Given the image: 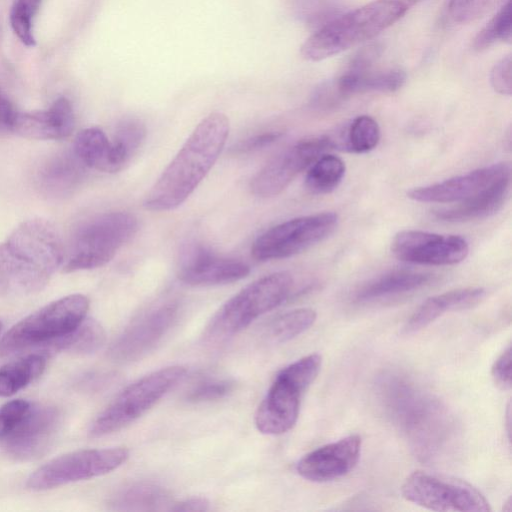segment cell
<instances>
[{"label":"cell","instance_id":"obj_19","mask_svg":"<svg viewBox=\"0 0 512 512\" xmlns=\"http://www.w3.org/2000/svg\"><path fill=\"white\" fill-rule=\"evenodd\" d=\"M508 175H511L509 164H492L465 175L455 176L442 182L411 189L407 192V197L422 203L460 202Z\"/></svg>","mask_w":512,"mask_h":512},{"label":"cell","instance_id":"obj_12","mask_svg":"<svg viewBox=\"0 0 512 512\" xmlns=\"http://www.w3.org/2000/svg\"><path fill=\"white\" fill-rule=\"evenodd\" d=\"M129 457L125 447L83 449L59 456L35 470L27 479V487L43 491L72 482L107 474Z\"/></svg>","mask_w":512,"mask_h":512},{"label":"cell","instance_id":"obj_33","mask_svg":"<svg viewBox=\"0 0 512 512\" xmlns=\"http://www.w3.org/2000/svg\"><path fill=\"white\" fill-rule=\"evenodd\" d=\"M380 140V127L368 115L354 118L348 126L344 148L352 153H366L373 150Z\"/></svg>","mask_w":512,"mask_h":512},{"label":"cell","instance_id":"obj_8","mask_svg":"<svg viewBox=\"0 0 512 512\" xmlns=\"http://www.w3.org/2000/svg\"><path fill=\"white\" fill-rule=\"evenodd\" d=\"M185 374L183 366L173 365L131 383L93 420L89 436L103 437L133 423L181 381Z\"/></svg>","mask_w":512,"mask_h":512},{"label":"cell","instance_id":"obj_15","mask_svg":"<svg viewBox=\"0 0 512 512\" xmlns=\"http://www.w3.org/2000/svg\"><path fill=\"white\" fill-rule=\"evenodd\" d=\"M391 250L404 262L444 266L463 261L469 253V244L459 235L403 230L394 236Z\"/></svg>","mask_w":512,"mask_h":512},{"label":"cell","instance_id":"obj_11","mask_svg":"<svg viewBox=\"0 0 512 512\" xmlns=\"http://www.w3.org/2000/svg\"><path fill=\"white\" fill-rule=\"evenodd\" d=\"M338 215L321 212L287 220L262 233L251 254L258 261L288 258L330 236L338 225Z\"/></svg>","mask_w":512,"mask_h":512},{"label":"cell","instance_id":"obj_9","mask_svg":"<svg viewBox=\"0 0 512 512\" xmlns=\"http://www.w3.org/2000/svg\"><path fill=\"white\" fill-rule=\"evenodd\" d=\"M88 309L89 300L82 294L55 300L12 326L0 341V353L9 355L31 346L51 343L80 325Z\"/></svg>","mask_w":512,"mask_h":512},{"label":"cell","instance_id":"obj_18","mask_svg":"<svg viewBox=\"0 0 512 512\" xmlns=\"http://www.w3.org/2000/svg\"><path fill=\"white\" fill-rule=\"evenodd\" d=\"M362 439L348 435L304 455L297 463V473L312 482H328L347 475L358 463Z\"/></svg>","mask_w":512,"mask_h":512},{"label":"cell","instance_id":"obj_36","mask_svg":"<svg viewBox=\"0 0 512 512\" xmlns=\"http://www.w3.org/2000/svg\"><path fill=\"white\" fill-rule=\"evenodd\" d=\"M41 2L42 0H16L10 11L11 27L21 42L28 47L36 45L33 19Z\"/></svg>","mask_w":512,"mask_h":512},{"label":"cell","instance_id":"obj_23","mask_svg":"<svg viewBox=\"0 0 512 512\" xmlns=\"http://www.w3.org/2000/svg\"><path fill=\"white\" fill-rule=\"evenodd\" d=\"M510 185L511 175L505 176L455 206L434 211L433 215L436 219L447 222H466L491 216L505 204Z\"/></svg>","mask_w":512,"mask_h":512},{"label":"cell","instance_id":"obj_28","mask_svg":"<svg viewBox=\"0 0 512 512\" xmlns=\"http://www.w3.org/2000/svg\"><path fill=\"white\" fill-rule=\"evenodd\" d=\"M46 358L31 354L0 368V397H8L37 379L45 370Z\"/></svg>","mask_w":512,"mask_h":512},{"label":"cell","instance_id":"obj_2","mask_svg":"<svg viewBox=\"0 0 512 512\" xmlns=\"http://www.w3.org/2000/svg\"><path fill=\"white\" fill-rule=\"evenodd\" d=\"M64 245L46 220L21 223L0 243V296H27L42 290L62 265Z\"/></svg>","mask_w":512,"mask_h":512},{"label":"cell","instance_id":"obj_16","mask_svg":"<svg viewBox=\"0 0 512 512\" xmlns=\"http://www.w3.org/2000/svg\"><path fill=\"white\" fill-rule=\"evenodd\" d=\"M61 425L60 411L51 405L31 404L24 418L0 441L10 457L28 461L44 455Z\"/></svg>","mask_w":512,"mask_h":512},{"label":"cell","instance_id":"obj_27","mask_svg":"<svg viewBox=\"0 0 512 512\" xmlns=\"http://www.w3.org/2000/svg\"><path fill=\"white\" fill-rule=\"evenodd\" d=\"M169 500L166 489L153 482H135L120 488L110 499L111 509L118 511H150Z\"/></svg>","mask_w":512,"mask_h":512},{"label":"cell","instance_id":"obj_10","mask_svg":"<svg viewBox=\"0 0 512 512\" xmlns=\"http://www.w3.org/2000/svg\"><path fill=\"white\" fill-rule=\"evenodd\" d=\"M402 497L441 512H490L486 497L472 484L444 474L416 470L401 485Z\"/></svg>","mask_w":512,"mask_h":512},{"label":"cell","instance_id":"obj_37","mask_svg":"<svg viewBox=\"0 0 512 512\" xmlns=\"http://www.w3.org/2000/svg\"><path fill=\"white\" fill-rule=\"evenodd\" d=\"M508 0H449L451 19L460 24L478 20Z\"/></svg>","mask_w":512,"mask_h":512},{"label":"cell","instance_id":"obj_14","mask_svg":"<svg viewBox=\"0 0 512 512\" xmlns=\"http://www.w3.org/2000/svg\"><path fill=\"white\" fill-rule=\"evenodd\" d=\"M178 312L179 304L174 300L148 308L115 340L110 357L117 362H132L145 356L171 329Z\"/></svg>","mask_w":512,"mask_h":512},{"label":"cell","instance_id":"obj_6","mask_svg":"<svg viewBox=\"0 0 512 512\" xmlns=\"http://www.w3.org/2000/svg\"><path fill=\"white\" fill-rule=\"evenodd\" d=\"M137 229L136 217L124 211L102 213L84 221L64 246L63 270L74 272L105 265Z\"/></svg>","mask_w":512,"mask_h":512},{"label":"cell","instance_id":"obj_41","mask_svg":"<svg viewBox=\"0 0 512 512\" xmlns=\"http://www.w3.org/2000/svg\"><path fill=\"white\" fill-rule=\"evenodd\" d=\"M511 359V345L508 344L491 368L493 381L502 390L511 388Z\"/></svg>","mask_w":512,"mask_h":512},{"label":"cell","instance_id":"obj_24","mask_svg":"<svg viewBox=\"0 0 512 512\" xmlns=\"http://www.w3.org/2000/svg\"><path fill=\"white\" fill-rule=\"evenodd\" d=\"M86 168L73 151L62 153L40 168L37 181L44 193L54 197L65 196L80 184Z\"/></svg>","mask_w":512,"mask_h":512},{"label":"cell","instance_id":"obj_44","mask_svg":"<svg viewBox=\"0 0 512 512\" xmlns=\"http://www.w3.org/2000/svg\"><path fill=\"white\" fill-rule=\"evenodd\" d=\"M210 503L206 498L203 497H191L175 503L171 506L170 510L189 512V511H207L209 510Z\"/></svg>","mask_w":512,"mask_h":512},{"label":"cell","instance_id":"obj_40","mask_svg":"<svg viewBox=\"0 0 512 512\" xmlns=\"http://www.w3.org/2000/svg\"><path fill=\"white\" fill-rule=\"evenodd\" d=\"M490 82L493 89L502 95L512 92V62L508 55L498 61L491 70Z\"/></svg>","mask_w":512,"mask_h":512},{"label":"cell","instance_id":"obj_31","mask_svg":"<svg viewBox=\"0 0 512 512\" xmlns=\"http://www.w3.org/2000/svg\"><path fill=\"white\" fill-rule=\"evenodd\" d=\"M345 163L333 154H322L309 168L305 176V186L313 194H327L342 181Z\"/></svg>","mask_w":512,"mask_h":512},{"label":"cell","instance_id":"obj_38","mask_svg":"<svg viewBox=\"0 0 512 512\" xmlns=\"http://www.w3.org/2000/svg\"><path fill=\"white\" fill-rule=\"evenodd\" d=\"M234 387L229 379H207L198 382L187 393L186 400L192 403L210 402L227 396Z\"/></svg>","mask_w":512,"mask_h":512},{"label":"cell","instance_id":"obj_1","mask_svg":"<svg viewBox=\"0 0 512 512\" xmlns=\"http://www.w3.org/2000/svg\"><path fill=\"white\" fill-rule=\"evenodd\" d=\"M378 401L413 453L423 461L444 454L456 437L448 407L407 375L387 371L376 383Z\"/></svg>","mask_w":512,"mask_h":512},{"label":"cell","instance_id":"obj_13","mask_svg":"<svg viewBox=\"0 0 512 512\" xmlns=\"http://www.w3.org/2000/svg\"><path fill=\"white\" fill-rule=\"evenodd\" d=\"M335 146V141L328 136L313 137L295 143L271 159L253 177L251 191L263 198L278 195L297 175Z\"/></svg>","mask_w":512,"mask_h":512},{"label":"cell","instance_id":"obj_30","mask_svg":"<svg viewBox=\"0 0 512 512\" xmlns=\"http://www.w3.org/2000/svg\"><path fill=\"white\" fill-rule=\"evenodd\" d=\"M105 342V331L94 319H84L73 331L49 343L56 351L88 354L97 351Z\"/></svg>","mask_w":512,"mask_h":512},{"label":"cell","instance_id":"obj_5","mask_svg":"<svg viewBox=\"0 0 512 512\" xmlns=\"http://www.w3.org/2000/svg\"><path fill=\"white\" fill-rule=\"evenodd\" d=\"M293 277L281 271L264 276L227 300L212 316L204 331L209 343L226 341L254 320L282 304L291 294Z\"/></svg>","mask_w":512,"mask_h":512},{"label":"cell","instance_id":"obj_34","mask_svg":"<svg viewBox=\"0 0 512 512\" xmlns=\"http://www.w3.org/2000/svg\"><path fill=\"white\" fill-rule=\"evenodd\" d=\"M511 0L504 3L493 18L478 32L473 49L482 51L497 42H511Z\"/></svg>","mask_w":512,"mask_h":512},{"label":"cell","instance_id":"obj_3","mask_svg":"<svg viewBox=\"0 0 512 512\" xmlns=\"http://www.w3.org/2000/svg\"><path fill=\"white\" fill-rule=\"evenodd\" d=\"M229 128L223 113L213 112L203 118L147 193L145 208L169 211L180 206L218 159Z\"/></svg>","mask_w":512,"mask_h":512},{"label":"cell","instance_id":"obj_29","mask_svg":"<svg viewBox=\"0 0 512 512\" xmlns=\"http://www.w3.org/2000/svg\"><path fill=\"white\" fill-rule=\"evenodd\" d=\"M316 318V311L311 308H298L282 313L267 323L263 336L274 344L288 342L307 331Z\"/></svg>","mask_w":512,"mask_h":512},{"label":"cell","instance_id":"obj_26","mask_svg":"<svg viewBox=\"0 0 512 512\" xmlns=\"http://www.w3.org/2000/svg\"><path fill=\"white\" fill-rule=\"evenodd\" d=\"M73 152L87 168L109 173L123 168L112 141L96 127L84 129L76 136Z\"/></svg>","mask_w":512,"mask_h":512},{"label":"cell","instance_id":"obj_20","mask_svg":"<svg viewBox=\"0 0 512 512\" xmlns=\"http://www.w3.org/2000/svg\"><path fill=\"white\" fill-rule=\"evenodd\" d=\"M74 128L70 101L58 98L48 109L18 113L13 133L36 140H58L68 137Z\"/></svg>","mask_w":512,"mask_h":512},{"label":"cell","instance_id":"obj_35","mask_svg":"<svg viewBox=\"0 0 512 512\" xmlns=\"http://www.w3.org/2000/svg\"><path fill=\"white\" fill-rule=\"evenodd\" d=\"M145 136L146 128L140 120L128 118L119 123L112 143L123 166L138 151Z\"/></svg>","mask_w":512,"mask_h":512},{"label":"cell","instance_id":"obj_43","mask_svg":"<svg viewBox=\"0 0 512 512\" xmlns=\"http://www.w3.org/2000/svg\"><path fill=\"white\" fill-rule=\"evenodd\" d=\"M18 113L10 100L0 91V135L13 133Z\"/></svg>","mask_w":512,"mask_h":512},{"label":"cell","instance_id":"obj_25","mask_svg":"<svg viewBox=\"0 0 512 512\" xmlns=\"http://www.w3.org/2000/svg\"><path fill=\"white\" fill-rule=\"evenodd\" d=\"M433 279L434 276L429 273L393 270L364 284L356 291L354 298L357 302H370L420 289Z\"/></svg>","mask_w":512,"mask_h":512},{"label":"cell","instance_id":"obj_39","mask_svg":"<svg viewBox=\"0 0 512 512\" xmlns=\"http://www.w3.org/2000/svg\"><path fill=\"white\" fill-rule=\"evenodd\" d=\"M31 404L27 400L15 399L6 402L0 407V441L24 418Z\"/></svg>","mask_w":512,"mask_h":512},{"label":"cell","instance_id":"obj_42","mask_svg":"<svg viewBox=\"0 0 512 512\" xmlns=\"http://www.w3.org/2000/svg\"><path fill=\"white\" fill-rule=\"evenodd\" d=\"M281 136L282 133L278 131H270L257 134L240 141L235 146L234 150L237 153H248L259 150L277 141Z\"/></svg>","mask_w":512,"mask_h":512},{"label":"cell","instance_id":"obj_21","mask_svg":"<svg viewBox=\"0 0 512 512\" xmlns=\"http://www.w3.org/2000/svg\"><path fill=\"white\" fill-rule=\"evenodd\" d=\"M481 287L460 288L427 298L408 318L402 333L410 335L426 328L446 312L473 308L486 297Z\"/></svg>","mask_w":512,"mask_h":512},{"label":"cell","instance_id":"obj_32","mask_svg":"<svg viewBox=\"0 0 512 512\" xmlns=\"http://www.w3.org/2000/svg\"><path fill=\"white\" fill-rule=\"evenodd\" d=\"M293 15L305 25L320 29L342 13V0H287Z\"/></svg>","mask_w":512,"mask_h":512},{"label":"cell","instance_id":"obj_7","mask_svg":"<svg viewBox=\"0 0 512 512\" xmlns=\"http://www.w3.org/2000/svg\"><path fill=\"white\" fill-rule=\"evenodd\" d=\"M322 365L318 353L304 356L281 369L255 413V426L266 435H280L297 422L301 399Z\"/></svg>","mask_w":512,"mask_h":512},{"label":"cell","instance_id":"obj_17","mask_svg":"<svg viewBox=\"0 0 512 512\" xmlns=\"http://www.w3.org/2000/svg\"><path fill=\"white\" fill-rule=\"evenodd\" d=\"M250 267L240 260L219 257L200 243L189 244L182 252L178 278L191 286L233 283L245 278Z\"/></svg>","mask_w":512,"mask_h":512},{"label":"cell","instance_id":"obj_45","mask_svg":"<svg viewBox=\"0 0 512 512\" xmlns=\"http://www.w3.org/2000/svg\"><path fill=\"white\" fill-rule=\"evenodd\" d=\"M1 328H2V323H1V321H0V331H1Z\"/></svg>","mask_w":512,"mask_h":512},{"label":"cell","instance_id":"obj_22","mask_svg":"<svg viewBox=\"0 0 512 512\" xmlns=\"http://www.w3.org/2000/svg\"><path fill=\"white\" fill-rule=\"evenodd\" d=\"M368 65L350 60L347 69L333 82L340 99L365 92H394L405 83L406 74L398 69L372 70Z\"/></svg>","mask_w":512,"mask_h":512},{"label":"cell","instance_id":"obj_4","mask_svg":"<svg viewBox=\"0 0 512 512\" xmlns=\"http://www.w3.org/2000/svg\"><path fill=\"white\" fill-rule=\"evenodd\" d=\"M419 0H373L344 12L316 30L302 45L301 55L320 61L370 40L402 18Z\"/></svg>","mask_w":512,"mask_h":512}]
</instances>
